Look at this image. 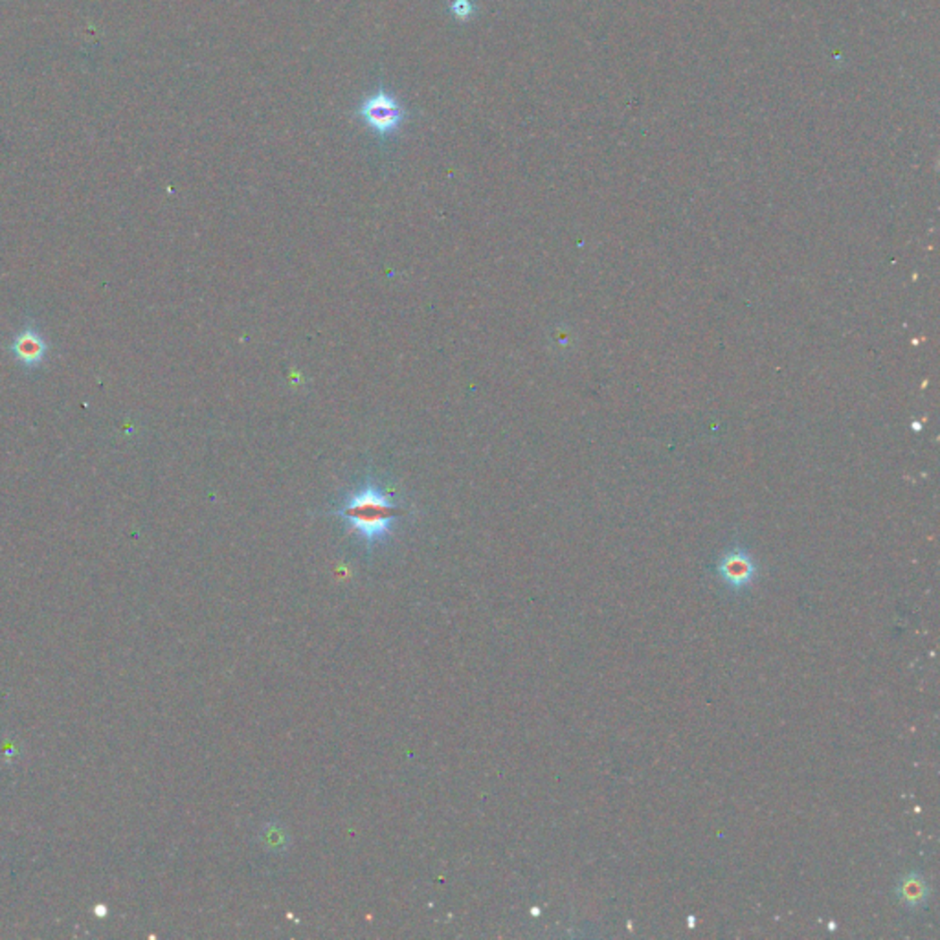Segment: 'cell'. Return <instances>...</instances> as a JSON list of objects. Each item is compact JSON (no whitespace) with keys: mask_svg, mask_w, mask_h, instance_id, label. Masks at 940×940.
Here are the masks:
<instances>
[{"mask_svg":"<svg viewBox=\"0 0 940 940\" xmlns=\"http://www.w3.org/2000/svg\"><path fill=\"white\" fill-rule=\"evenodd\" d=\"M337 517L346 520L349 527L363 538L368 546L384 540L397 518L393 500L377 487L360 489L351 494Z\"/></svg>","mask_w":940,"mask_h":940,"instance_id":"6da1fadb","label":"cell"},{"mask_svg":"<svg viewBox=\"0 0 940 940\" xmlns=\"http://www.w3.org/2000/svg\"><path fill=\"white\" fill-rule=\"evenodd\" d=\"M716 575L720 577L722 585L730 592L740 594L755 583L758 575V566L744 546L735 544L720 555L716 564Z\"/></svg>","mask_w":940,"mask_h":940,"instance_id":"7a4b0ae2","label":"cell"},{"mask_svg":"<svg viewBox=\"0 0 940 940\" xmlns=\"http://www.w3.org/2000/svg\"><path fill=\"white\" fill-rule=\"evenodd\" d=\"M358 115L366 120V124L375 129L379 134H388L401 125L405 113L397 105V101L380 90L377 96L366 99L358 108Z\"/></svg>","mask_w":940,"mask_h":940,"instance_id":"3957f363","label":"cell"},{"mask_svg":"<svg viewBox=\"0 0 940 940\" xmlns=\"http://www.w3.org/2000/svg\"><path fill=\"white\" fill-rule=\"evenodd\" d=\"M12 351H13V356L26 368H38L43 364V360L48 351V344L45 337L35 329L31 323H28L22 331L15 335Z\"/></svg>","mask_w":940,"mask_h":940,"instance_id":"277c9868","label":"cell"},{"mask_svg":"<svg viewBox=\"0 0 940 940\" xmlns=\"http://www.w3.org/2000/svg\"><path fill=\"white\" fill-rule=\"evenodd\" d=\"M896 894L906 908L920 910L929 900V885L920 873H910L900 878L896 885Z\"/></svg>","mask_w":940,"mask_h":940,"instance_id":"5b68a950","label":"cell"},{"mask_svg":"<svg viewBox=\"0 0 940 940\" xmlns=\"http://www.w3.org/2000/svg\"><path fill=\"white\" fill-rule=\"evenodd\" d=\"M450 10L457 19H468L474 13V6L470 4L468 0H454V3L450 4Z\"/></svg>","mask_w":940,"mask_h":940,"instance_id":"8992f818","label":"cell"}]
</instances>
